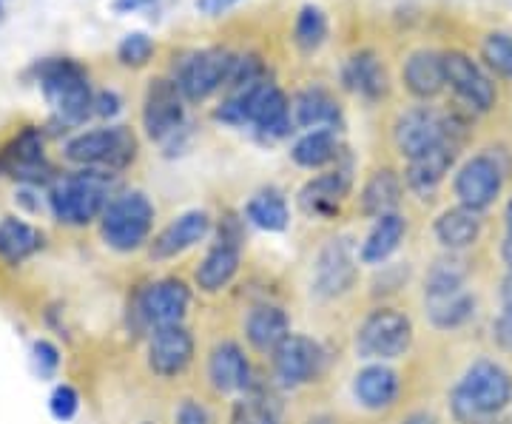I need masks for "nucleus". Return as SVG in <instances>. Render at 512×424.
I'll use <instances>...</instances> for the list:
<instances>
[{
    "mask_svg": "<svg viewBox=\"0 0 512 424\" xmlns=\"http://www.w3.org/2000/svg\"><path fill=\"white\" fill-rule=\"evenodd\" d=\"M476 308V296L470 294L467 288L458 291V294L439 296V299H424V314H427V322L436 331H461L464 325L473 322Z\"/></svg>",
    "mask_w": 512,
    "mask_h": 424,
    "instance_id": "f704fd0d",
    "label": "nucleus"
},
{
    "mask_svg": "<svg viewBox=\"0 0 512 424\" xmlns=\"http://www.w3.org/2000/svg\"><path fill=\"white\" fill-rule=\"evenodd\" d=\"M458 148H461V143H441L416 160H407V166H404L407 191H413L419 197H433L456 166Z\"/></svg>",
    "mask_w": 512,
    "mask_h": 424,
    "instance_id": "5701e85b",
    "label": "nucleus"
},
{
    "mask_svg": "<svg viewBox=\"0 0 512 424\" xmlns=\"http://www.w3.org/2000/svg\"><path fill=\"white\" fill-rule=\"evenodd\" d=\"M481 60L484 66L504 80H512V35L510 32H493L481 43Z\"/></svg>",
    "mask_w": 512,
    "mask_h": 424,
    "instance_id": "4c0bfd02",
    "label": "nucleus"
},
{
    "mask_svg": "<svg viewBox=\"0 0 512 424\" xmlns=\"http://www.w3.org/2000/svg\"><path fill=\"white\" fill-rule=\"evenodd\" d=\"M114 174L103 171H69L60 174L55 183L46 188V211L52 220L66 228H86L103 217L111 194H114Z\"/></svg>",
    "mask_w": 512,
    "mask_h": 424,
    "instance_id": "7ed1b4c3",
    "label": "nucleus"
},
{
    "mask_svg": "<svg viewBox=\"0 0 512 424\" xmlns=\"http://www.w3.org/2000/svg\"><path fill=\"white\" fill-rule=\"evenodd\" d=\"M205 376H208V385L220 396H242L254 388V382L259 379L245 345L237 339H220L208 351Z\"/></svg>",
    "mask_w": 512,
    "mask_h": 424,
    "instance_id": "6ab92c4d",
    "label": "nucleus"
},
{
    "mask_svg": "<svg viewBox=\"0 0 512 424\" xmlns=\"http://www.w3.org/2000/svg\"><path fill=\"white\" fill-rule=\"evenodd\" d=\"M32 365H35V373L40 379H55L57 370L63 365L60 348L49 339H35L32 342Z\"/></svg>",
    "mask_w": 512,
    "mask_h": 424,
    "instance_id": "ea45409f",
    "label": "nucleus"
},
{
    "mask_svg": "<svg viewBox=\"0 0 512 424\" xmlns=\"http://www.w3.org/2000/svg\"><path fill=\"white\" fill-rule=\"evenodd\" d=\"M291 160L305 171H328L345 160V146L339 129H313L296 137L291 146Z\"/></svg>",
    "mask_w": 512,
    "mask_h": 424,
    "instance_id": "7c9ffc66",
    "label": "nucleus"
},
{
    "mask_svg": "<svg viewBox=\"0 0 512 424\" xmlns=\"http://www.w3.org/2000/svg\"><path fill=\"white\" fill-rule=\"evenodd\" d=\"M154 55H157V46H154V40L146 32H128L120 40V46H117V60L126 69H143V66L151 63Z\"/></svg>",
    "mask_w": 512,
    "mask_h": 424,
    "instance_id": "58836bf2",
    "label": "nucleus"
},
{
    "mask_svg": "<svg viewBox=\"0 0 512 424\" xmlns=\"http://www.w3.org/2000/svg\"><path fill=\"white\" fill-rule=\"evenodd\" d=\"M140 157V140L128 126H103L72 134L63 143V160L83 171H103L120 177Z\"/></svg>",
    "mask_w": 512,
    "mask_h": 424,
    "instance_id": "39448f33",
    "label": "nucleus"
},
{
    "mask_svg": "<svg viewBox=\"0 0 512 424\" xmlns=\"http://www.w3.org/2000/svg\"><path fill=\"white\" fill-rule=\"evenodd\" d=\"M239 3H242V0H194L197 12L205 15V18H220V15L231 12Z\"/></svg>",
    "mask_w": 512,
    "mask_h": 424,
    "instance_id": "49530a36",
    "label": "nucleus"
},
{
    "mask_svg": "<svg viewBox=\"0 0 512 424\" xmlns=\"http://www.w3.org/2000/svg\"><path fill=\"white\" fill-rule=\"evenodd\" d=\"M35 83L52 106L57 126L74 129L94 117V89L83 63L72 57H46L32 66Z\"/></svg>",
    "mask_w": 512,
    "mask_h": 424,
    "instance_id": "f257e3e1",
    "label": "nucleus"
},
{
    "mask_svg": "<svg viewBox=\"0 0 512 424\" xmlns=\"http://www.w3.org/2000/svg\"><path fill=\"white\" fill-rule=\"evenodd\" d=\"M268 368H271V382L282 390H302L311 388L313 382H319L330 368L328 348L313 339L308 333H291L271 356H268Z\"/></svg>",
    "mask_w": 512,
    "mask_h": 424,
    "instance_id": "9d476101",
    "label": "nucleus"
},
{
    "mask_svg": "<svg viewBox=\"0 0 512 424\" xmlns=\"http://www.w3.org/2000/svg\"><path fill=\"white\" fill-rule=\"evenodd\" d=\"M0 177H9L18 185H32L40 191L55 183L60 174L46 157V129L23 126L0 146Z\"/></svg>",
    "mask_w": 512,
    "mask_h": 424,
    "instance_id": "9b49d317",
    "label": "nucleus"
},
{
    "mask_svg": "<svg viewBox=\"0 0 512 424\" xmlns=\"http://www.w3.org/2000/svg\"><path fill=\"white\" fill-rule=\"evenodd\" d=\"M402 373L390 362H365L350 379V393L370 413H387L402 399Z\"/></svg>",
    "mask_w": 512,
    "mask_h": 424,
    "instance_id": "aec40b11",
    "label": "nucleus"
},
{
    "mask_svg": "<svg viewBox=\"0 0 512 424\" xmlns=\"http://www.w3.org/2000/svg\"><path fill=\"white\" fill-rule=\"evenodd\" d=\"M123 111V97L114 89H100L94 92V117L100 120H114Z\"/></svg>",
    "mask_w": 512,
    "mask_h": 424,
    "instance_id": "c03bdc74",
    "label": "nucleus"
},
{
    "mask_svg": "<svg viewBox=\"0 0 512 424\" xmlns=\"http://www.w3.org/2000/svg\"><path fill=\"white\" fill-rule=\"evenodd\" d=\"M464 123L450 111L433 106H413L402 111L393 123V146L404 160H416L441 143H461Z\"/></svg>",
    "mask_w": 512,
    "mask_h": 424,
    "instance_id": "1a4fd4ad",
    "label": "nucleus"
},
{
    "mask_svg": "<svg viewBox=\"0 0 512 424\" xmlns=\"http://www.w3.org/2000/svg\"><path fill=\"white\" fill-rule=\"evenodd\" d=\"M242 214H245L248 225H254L259 231H268V234H282L291 225V205L285 200V194L274 185L256 191L254 197L245 203Z\"/></svg>",
    "mask_w": 512,
    "mask_h": 424,
    "instance_id": "72a5a7b5",
    "label": "nucleus"
},
{
    "mask_svg": "<svg viewBox=\"0 0 512 424\" xmlns=\"http://www.w3.org/2000/svg\"><path fill=\"white\" fill-rule=\"evenodd\" d=\"M143 424H154V422H143Z\"/></svg>",
    "mask_w": 512,
    "mask_h": 424,
    "instance_id": "5fc2aeb1",
    "label": "nucleus"
},
{
    "mask_svg": "<svg viewBox=\"0 0 512 424\" xmlns=\"http://www.w3.org/2000/svg\"><path fill=\"white\" fill-rule=\"evenodd\" d=\"M467 277H470V268L461 259V254H444L424 274V288H421L424 299H439V296L464 291L467 288Z\"/></svg>",
    "mask_w": 512,
    "mask_h": 424,
    "instance_id": "c9c22d12",
    "label": "nucleus"
},
{
    "mask_svg": "<svg viewBox=\"0 0 512 424\" xmlns=\"http://www.w3.org/2000/svg\"><path fill=\"white\" fill-rule=\"evenodd\" d=\"M493 424H495V422H493Z\"/></svg>",
    "mask_w": 512,
    "mask_h": 424,
    "instance_id": "6e6d98bb",
    "label": "nucleus"
},
{
    "mask_svg": "<svg viewBox=\"0 0 512 424\" xmlns=\"http://www.w3.org/2000/svg\"><path fill=\"white\" fill-rule=\"evenodd\" d=\"M46 248V234L20 217H3L0 220V259L6 265H20Z\"/></svg>",
    "mask_w": 512,
    "mask_h": 424,
    "instance_id": "473e14b6",
    "label": "nucleus"
},
{
    "mask_svg": "<svg viewBox=\"0 0 512 424\" xmlns=\"http://www.w3.org/2000/svg\"><path fill=\"white\" fill-rule=\"evenodd\" d=\"M157 225V208L140 188H123L111 194L103 217L97 220L100 240L114 254H137L148 248Z\"/></svg>",
    "mask_w": 512,
    "mask_h": 424,
    "instance_id": "20e7f679",
    "label": "nucleus"
},
{
    "mask_svg": "<svg viewBox=\"0 0 512 424\" xmlns=\"http://www.w3.org/2000/svg\"><path fill=\"white\" fill-rule=\"evenodd\" d=\"M353 194V171L350 163H339V166L328 168L313 174L308 183L299 188L296 194V205L305 217L311 220H336L342 217V208Z\"/></svg>",
    "mask_w": 512,
    "mask_h": 424,
    "instance_id": "2eb2a0df",
    "label": "nucleus"
},
{
    "mask_svg": "<svg viewBox=\"0 0 512 424\" xmlns=\"http://www.w3.org/2000/svg\"><path fill=\"white\" fill-rule=\"evenodd\" d=\"M148 3H154V0H114V9H117V12H123V15H128V12L146 9Z\"/></svg>",
    "mask_w": 512,
    "mask_h": 424,
    "instance_id": "09e8293b",
    "label": "nucleus"
},
{
    "mask_svg": "<svg viewBox=\"0 0 512 424\" xmlns=\"http://www.w3.org/2000/svg\"><path fill=\"white\" fill-rule=\"evenodd\" d=\"M504 225H507V234H512V197L507 200V208H504Z\"/></svg>",
    "mask_w": 512,
    "mask_h": 424,
    "instance_id": "603ef678",
    "label": "nucleus"
},
{
    "mask_svg": "<svg viewBox=\"0 0 512 424\" xmlns=\"http://www.w3.org/2000/svg\"><path fill=\"white\" fill-rule=\"evenodd\" d=\"M402 424H439V419L430 410H413L402 419Z\"/></svg>",
    "mask_w": 512,
    "mask_h": 424,
    "instance_id": "de8ad7c7",
    "label": "nucleus"
},
{
    "mask_svg": "<svg viewBox=\"0 0 512 424\" xmlns=\"http://www.w3.org/2000/svg\"><path fill=\"white\" fill-rule=\"evenodd\" d=\"M404 240H407V217L402 211L384 214L379 220H373L365 240L359 242V262L373 265V268L387 265V259L402 248Z\"/></svg>",
    "mask_w": 512,
    "mask_h": 424,
    "instance_id": "2f4dec72",
    "label": "nucleus"
},
{
    "mask_svg": "<svg viewBox=\"0 0 512 424\" xmlns=\"http://www.w3.org/2000/svg\"><path fill=\"white\" fill-rule=\"evenodd\" d=\"M174 424H214V416H211V410L202 405L200 399L185 396V399H180L177 410H174Z\"/></svg>",
    "mask_w": 512,
    "mask_h": 424,
    "instance_id": "37998d69",
    "label": "nucleus"
},
{
    "mask_svg": "<svg viewBox=\"0 0 512 424\" xmlns=\"http://www.w3.org/2000/svg\"><path fill=\"white\" fill-rule=\"evenodd\" d=\"M242 251L245 242L211 237V245L194 265V288L200 294H222L225 288H231L242 271Z\"/></svg>",
    "mask_w": 512,
    "mask_h": 424,
    "instance_id": "412c9836",
    "label": "nucleus"
},
{
    "mask_svg": "<svg viewBox=\"0 0 512 424\" xmlns=\"http://www.w3.org/2000/svg\"><path fill=\"white\" fill-rule=\"evenodd\" d=\"M413 339L416 328L410 314L399 305L379 302L359 319L353 331V351L365 362H393L410 353Z\"/></svg>",
    "mask_w": 512,
    "mask_h": 424,
    "instance_id": "0eeeda50",
    "label": "nucleus"
},
{
    "mask_svg": "<svg viewBox=\"0 0 512 424\" xmlns=\"http://www.w3.org/2000/svg\"><path fill=\"white\" fill-rule=\"evenodd\" d=\"M493 339L501 351L512 353V308H501L493 319Z\"/></svg>",
    "mask_w": 512,
    "mask_h": 424,
    "instance_id": "a18cd8bd",
    "label": "nucleus"
},
{
    "mask_svg": "<svg viewBox=\"0 0 512 424\" xmlns=\"http://www.w3.org/2000/svg\"><path fill=\"white\" fill-rule=\"evenodd\" d=\"M194 305V285L183 277H160L134 288L128 299V328L146 336L163 325H180Z\"/></svg>",
    "mask_w": 512,
    "mask_h": 424,
    "instance_id": "423d86ee",
    "label": "nucleus"
},
{
    "mask_svg": "<svg viewBox=\"0 0 512 424\" xmlns=\"http://www.w3.org/2000/svg\"><path fill=\"white\" fill-rule=\"evenodd\" d=\"M410 279V268L407 265H379V277L373 282V296H390L396 291H402Z\"/></svg>",
    "mask_w": 512,
    "mask_h": 424,
    "instance_id": "79ce46f5",
    "label": "nucleus"
},
{
    "mask_svg": "<svg viewBox=\"0 0 512 424\" xmlns=\"http://www.w3.org/2000/svg\"><path fill=\"white\" fill-rule=\"evenodd\" d=\"M498 296H501V308H512V271H507V277L501 279Z\"/></svg>",
    "mask_w": 512,
    "mask_h": 424,
    "instance_id": "8fccbe9b",
    "label": "nucleus"
},
{
    "mask_svg": "<svg viewBox=\"0 0 512 424\" xmlns=\"http://www.w3.org/2000/svg\"><path fill=\"white\" fill-rule=\"evenodd\" d=\"M140 123L151 143L163 146L165 154H177L188 140L185 97L171 77H154L143 97Z\"/></svg>",
    "mask_w": 512,
    "mask_h": 424,
    "instance_id": "6e6552de",
    "label": "nucleus"
},
{
    "mask_svg": "<svg viewBox=\"0 0 512 424\" xmlns=\"http://www.w3.org/2000/svg\"><path fill=\"white\" fill-rule=\"evenodd\" d=\"M308 424H336V422H333L330 416H313V419Z\"/></svg>",
    "mask_w": 512,
    "mask_h": 424,
    "instance_id": "864d4df0",
    "label": "nucleus"
},
{
    "mask_svg": "<svg viewBox=\"0 0 512 424\" xmlns=\"http://www.w3.org/2000/svg\"><path fill=\"white\" fill-rule=\"evenodd\" d=\"M328 32L330 23L322 6L305 3V6L296 12V20H293V43H296L299 52H305V55L319 52V49L325 46V40H328Z\"/></svg>",
    "mask_w": 512,
    "mask_h": 424,
    "instance_id": "e433bc0d",
    "label": "nucleus"
},
{
    "mask_svg": "<svg viewBox=\"0 0 512 424\" xmlns=\"http://www.w3.org/2000/svg\"><path fill=\"white\" fill-rule=\"evenodd\" d=\"M293 126L296 129H339L342 106L325 86H305L291 97Z\"/></svg>",
    "mask_w": 512,
    "mask_h": 424,
    "instance_id": "c756f323",
    "label": "nucleus"
},
{
    "mask_svg": "<svg viewBox=\"0 0 512 424\" xmlns=\"http://www.w3.org/2000/svg\"><path fill=\"white\" fill-rule=\"evenodd\" d=\"M404 177L396 168L382 166L370 171L359 191V214L367 220H379L384 214H396L404 200Z\"/></svg>",
    "mask_w": 512,
    "mask_h": 424,
    "instance_id": "cd10ccee",
    "label": "nucleus"
},
{
    "mask_svg": "<svg viewBox=\"0 0 512 424\" xmlns=\"http://www.w3.org/2000/svg\"><path fill=\"white\" fill-rule=\"evenodd\" d=\"M481 231H484V214L464 205L444 208L433 220V237L447 254H464L467 248H473L481 240Z\"/></svg>",
    "mask_w": 512,
    "mask_h": 424,
    "instance_id": "bb28decb",
    "label": "nucleus"
},
{
    "mask_svg": "<svg viewBox=\"0 0 512 424\" xmlns=\"http://www.w3.org/2000/svg\"><path fill=\"white\" fill-rule=\"evenodd\" d=\"M234 63H237V55L231 49H222V46L197 49L174 63L171 80L177 83L185 103H202L228 86Z\"/></svg>",
    "mask_w": 512,
    "mask_h": 424,
    "instance_id": "ddd939ff",
    "label": "nucleus"
},
{
    "mask_svg": "<svg viewBox=\"0 0 512 424\" xmlns=\"http://www.w3.org/2000/svg\"><path fill=\"white\" fill-rule=\"evenodd\" d=\"M504 188V166L498 163L495 154H476L453 177V194L458 205L473 208L478 214H484L490 205L501 197Z\"/></svg>",
    "mask_w": 512,
    "mask_h": 424,
    "instance_id": "a211bd4d",
    "label": "nucleus"
},
{
    "mask_svg": "<svg viewBox=\"0 0 512 424\" xmlns=\"http://www.w3.org/2000/svg\"><path fill=\"white\" fill-rule=\"evenodd\" d=\"M228 424H285L282 390L271 379H256L254 388L231 405Z\"/></svg>",
    "mask_w": 512,
    "mask_h": 424,
    "instance_id": "b1692460",
    "label": "nucleus"
},
{
    "mask_svg": "<svg viewBox=\"0 0 512 424\" xmlns=\"http://www.w3.org/2000/svg\"><path fill=\"white\" fill-rule=\"evenodd\" d=\"M501 259H504L507 271H512V234H507L504 242H501Z\"/></svg>",
    "mask_w": 512,
    "mask_h": 424,
    "instance_id": "3c124183",
    "label": "nucleus"
},
{
    "mask_svg": "<svg viewBox=\"0 0 512 424\" xmlns=\"http://www.w3.org/2000/svg\"><path fill=\"white\" fill-rule=\"evenodd\" d=\"M242 333L248 342V351L256 356L268 359L271 353L291 336V314L271 299H262L248 308V314L242 319Z\"/></svg>",
    "mask_w": 512,
    "mask_h": 424,
    "instance_id": "4be33fe9",
    "label": "nucleus"
},
{
    "mask_svg": "<svg viewBox=\"0 0 512 424\" xmlns=\"http://www.w3.org/2000/svg\"><path fill=\"white\" fill-rule=\"evenodd\" d=\"M293 129L296 126H293V111L288 94L282 92L274 80H268L262 86V92H259V100H256L251 131L256 134V140H262V143H276V140H285Z\"/></svg>",
    "mask_w": 512,
    "mask_h": 424,
    "instance_id": "a878e982",
    "label": "nucleus"
},
{
    "mask_svg": "<svg viewBox=\"0 0 512 424\" xmlns=\"http://www.w3.org/2000/svg\"><path fill=\"white\" fill-rule=\"evenodd\" d=\"M402 83L416 100L427 103L436 100L447 89V69H444V52L436 49H416L410 52L402 66Z\"/></svg>",
    "mask_w": 512,
    "mask_h": 424,
    "instance_id": "393cba45",
    "label": "nucleus"
},
{
    "mask_svg": "<svg viewBox=\"0 0 512 424\" xmlns=\"http://www.w3.org/2000/svg\"><path fill=\"white\" fill-rule=\"evenodd\" d=\"M444 69H447V89L456 94L458 103L470 114H487L495 109L498 89L481 63L464 52H444Z\"/></svg>",
    "mask_w": 512,
    "mask_h": 424,
    "instance_id": "dca6fc26",
    "label": "nucleus"
},
{
    "mask_svg": "<svg viewBox=\"0 0 512 424\" xmlns=\"http://www.w3.org/2000/svg\"><path fill=\"white\" fill-rule=\"evenodd\" d=\"M194 362H197V336L185 322L163 325L146 333V368L157 379L163 382L183 379L194 368Z\"/></svg>",
    "mask_w": 512,
    "mask_h": 424,
    "instance_id": "4468645a",
    "label": "nucleus"
},
{
    "mask_svg": "<svg viewBox=\"0 0 512 424\" xmlns=\"http://www.w3.org/2000/svg\"><path fill=\"white\" fill-rule=\"evenodd\" d=\"M49 410H52V416H55L57 422H72L74 416H77V410H80V393L69 382L57 385L52 390V396H49Z\"/></svg>",
    "mask_w": 512,
    "mask_h": 424,
    "instance_id": "a19ab883",
    "label": "nucleus"
},
{
    "mask_svg": "<svg viewBox=\"0 0 512 424\" xmlns=\"http://www.w3.org/2000/svg\"><path fill=\"white\" fill-rule=\"evenodd\" d=\"M342 86L350 94L373 103V100H382L384 94L390 92V77H387V69L373 49H359L342 66Z\"/></svg>",
    "mask_w": 512,
    "mask_h": 424,
    "instance_id": "c85d7f7f",
    "label": "nucleus"
},
{
    "mask_svg": "<svg viewBox=\"0 0 512 424\" xmlns=\"http://www.w3.org/2000/svg\"><path fill=\"white\" fill-rule=\"evenodd\" d=\"M214 217L205 208H188L183 214H177L174 220L163 225L151 242H148L146 254L151 262H168V259L183 257L185 251L197 248L200 242L214 237Z\"/></svg>",
    "mask_w": 512,
    "mask_h": 424,
    "instance_id": "f3484780",
    "label": "nucleus"
},
{
    "mask_svg": "<svg viewBox=\"0 0 512 424\" xmlns=\"http://www.w3.org/2000/svg\"><path fill=\"white\" fill-rule=\"evenodd\" d=\"M362 279L359 248L350 237H333L313 259L311 268V296L319 302H336L353 294V288Z\"/></svg>",
    "mask_w": 512,
    "mask_h": 424,
    "instance_id": "f8f14e48",
    "label": "nucleus"
},
{
    "mask_svg": "<svg viewBox=\"0 0 512 424\" xmlns=\"http://www.w3.org/2000/svg\"><path fill=\"white\" fill-rule=\"evenodd\" d=\"M512 407V373L495 359H478L450 393V410L461 424H493Z\"/></svg>",
    "mask_w": 512,
    "mask_h": 424,
    "instance_id": "f03ea898",
    "label": "nucleus"
}]
</instances>
